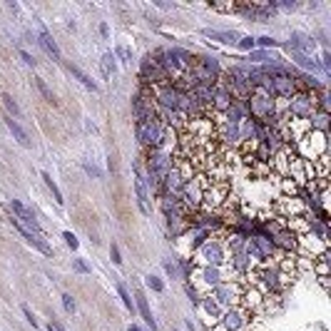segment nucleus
Here are the masks:
<instances>
[{
    "label": "nucleus",
    "instance_id": "obj_1",
    "mask_svg": "<svg viewBox=\"0 0 331 331\" xmlns=\"http://www.w3.org/2000/svg\"><path fill=\"white\" fill-rule=\"evenodd\" d=\"M316 112V95L314 92H294L289 100H286V110L284 115L289 120H301V122H309V117Z\"/></svg>",
    "mask_w": 331,
    "mask_h": 331
},
{
    "label": "nucleus",
    "instance_id": "obj_2",
    "mask_svg": "<svg viewBox=\"0 0 331 331\" xmlns=\"http://www.w3.org/2000/svg\"><path fill=\"white\" fill-rule=\"evenodd\" d=\"M296 154L301 157V159H309V162H316V159H321V157H326V152H329V139H326V134L321 132H309L304 134L299 142H296Z\"/></svg>",
    "mask_w": 331,
    "mask_h": 331
},
{
    "label": "nucleus",
    "instance_id": "obj_3",
    "mask_svg": "<svg viewBox=\"0 0 331 331\" xmlns=\"http://www.w3.org/2000/svg\"><path fill=\"white\" fill-rule=\"evenodd\" d=\"M132 115L134 122H157V102L149 87L137 85V92L132 97Z\"/></svg>",
    "mask_w": 331,
    "mask_h": 331
},
{
    "label": "nucleus",
    "instance_id": "obj_4",
    "mask_svg": "<svg viewBox=\"0 0 331 331\" xmlns=\"http://www.w3.org/2000/svg\"><path fill=\"white\" fill-rule=\"evenodd\" d=\"M247 110H249V120L264 125L269 117L276 115V100L266 95L264 90H252V95L247 97Z\"/></svg>",
    "mask_w": 331,
    "mask_h": 331
},
{
    "label": "nucleus",
    "instance_id": "obj_5",
    "mask_svg": "<svg viewBox=\"0 0 331 331\" xmlns=\"http://www.w3.org/2000/svg\"><path fill=\"white\" fill-rule=\"evenodd\" d=\"M192 257H195L192 262L197 266H227V259H229V254H227V249H224V244L217 234Z\"/></svg>",
    "mask_w": 331,
    "mask_h": 331
},
{
    "label": "nucleus",
    "instance_id": "obj_6",
    "mask_svg": "<svg viewBox=\"0 0 331 331\" xmlns=\"http://www.w3.org/2000/svg\"><path fill=\"white\" fill-rule=\"evenodd\" d=\"M242 291H244V284H242V281H237V279H224V281H219L207 296H212L222 309H229V306H239Z\"/></svg>",
    "mask_w": 331,
    "mask_h": 331
},
{
    "label": "nucleus",
    "instance_id": "obj_7",
    "mask_svg": "<svg viewBox=\"0 0 331 331\" xmlns=\"http://www.w3.org/2000/svg\"><path fill=\"white\" fill-rule=\"evenodd\" d=\"M134 137L142 149H164V125L159 122H134Z\"/></svg>",
    "mask_w": 331,
    "mask_h": 331
},
{
    "label": "nucleus",
    "instance_id": "obj_8",
    "mask_svg": "<svg viewBox=\"0 0 331 331\" xmlns=\"http://www.w3.org/2000/svg\"><path fill=\"white\" fill-rule=\"evenodd\" d=\"M252 316L254 314H249L244 306H229V309L222 311L219 326L224 331H247L249 324H252Z\"/></svg>",
    "mask_w": 331,
    "mask_h": 331
},
{
    "label": "nucleus",
    "instance_id": "obj_9",
    "mask_svg": "<svg viewBox=\"0 0 331 331\" xmlns=\"http://www.w3.org/2000/svg\"><path fill=\"white\" fill-rule=\"evenodd\" d=\"M229 197V182H209V187L202 195V207L207 212H219Z\"/></svg>",
    "mask_w": 331,
    "mask_h": 331
},
{
    "label": "nucleus",
    "instance_id": "obj_10",
    "mask_svg": "<svg viewBox=\"0 0 331 331\" xmlns=\"http://www.w3.org/2000/svg\"><path fill=\"white\" fill-rule=\"evenodd\" d=\"M227 266H195V271H192V279L197 281V286H202L207 294L219 284V281H224L227 279Z\"/></svg>",
    "mask_w": 331,
    "mask_h": 331
},
{
    "label": "nucleus",
    "instance_id": "obj_11",
    "mask_svg": "<svg viewBox=\"0 0 331 331\" xmlns=\"http://www.w3.org/2000/svg\"><path fill=\"white\" fill-rule=\"evenodd\" d=\"M264 291L259 289V286H254V284H244V291H242V299H239V306H244L249 314H257V311H262V306H264Z\"/></svg>",
    "mask_w": 331,
    "mask_h": 331
},
{
    "label": "nucleus",
    "instance_id": "obj_12",
    "mask_svg": "<svg viewBox=\"0 0 331 331\" xmlns=\"http://www.w3.org/2000/svg\"><path fill=\"white\" fill-rule=\"evenodd\" d=\"M274 209H276V214H279V219H291V217H301L304 212H306V207H304V202L299 197H281L276 204H274Z\"/></svg>",
    "mask_w": 331,
    "mask_h": 331
},
{
    "label": "nucleus",
    "instance_id": "obj_13",
    "mask_svg": "<svg viewBox=\"0 0 331 331\" xmlns=\"http://www.w3.org/2000/svg\"><path fill=\"white\" fill-rule=\"evenodd\" d=\"M234 102V97H232V92L224 87V85H214V95H212V105H209V110H212V117H219V115H224L227 110H229V105Z\"/></svg>",
    "mask_w": 331,
    "mask_h": 331
},
{
    "label": "nucleus",
    "instance_id": "obj_14",
    "mask_svg": "<svg viewBox=\"0 0 331 331\" xmlns=\"http://www.w3.org/2000/svg\"><path fill=\"white\" fill-rule=\"evenodd\" d=\"M284 45H286V48H291V50H296V53L314 55V38H311L309 33H301V30H296V33H291L289 43H284Z\"/></svg>",
    "mask_w": 331,
    "mask_h": 331
},
{
    "label": "nucleus",
    "instance_id": "obj_15",
    "mask_svg": "<svg viewBox=\"0 0 331 331\" xmlns=\"http://www.w3.org/2000/svg\"><path fill=\"white\" fill-rule=\"evenodd\" d=\"M134 309L139 311L142 321H144L149 329L157 331V321H154V316H152V311H149V301H147V296H144V291H142L139 286H134Z\"/></svg>",
    "mask_w": 331,
    "mask_h": 331
},
{
    "label": "nucleus",
    "instance_id": "obj_16",
    "mask_svg": "<svg viewBox=\"0 0 331 331\" xmlns=\"http://www.w3.org/2000/svg\"><path fill=\"white\" fill-rule=\"evenodd\" d=\"M247 234H239V232H232V229H227V234H224V249H227V254H239V252H244V247H247Z\"/></svg>",
    "mask_w": 331,
    "mask_h": 331
},
{
    "label": "nucleus",
    "instance_id": "obj_17",
    "mask_svg": "<svg viewBox=\"0 0 331 331\" xmlns=\"http://www.w3.org/2000/svg\"><path fill=\"white\" fill-rule=\"evenodd\" d=\"M202 35L204 38H209V40H217V43H224V45H237L239 43V38H242V33H237V30H202Z\"/></svg>",
    "mask_w": 331,
    "mask_h": 331
},
{
    "label": "nucleus",
    "instance_id": "obj_18",
    "mask_svg": "<svg viewBox=\"0 0 331 331\" xmlns=\"http://www.w3.org/2000/svg\"><path fill=\"white\" fill-rule=\"evenodd\" d=\"M38 43H40V48H43V50H45V53H48V55H50L55 63H60V60H63V53H60L58 43L53 40V35H50L45 28L40 30V35H38Z\"/></svg>",
    "mask_w": 331,
    "mask_h": 331
},
{
    "label": "nucleus",
    "instance_id": "obj_19",
    "mask_svg": "<svg viewBox=\"0 0 331 331\" xmlns=\"http://www.w3.org/2000/svg\"><path fill=\"white\" fill-rule=\"evenodd\" d=\"M199 306H202V311L207 314L209 324L219 321V316H222V311H224V309H222V306H219V304H217V301H214L212 296H207V294H204V296L199 299Z\"/></svg>",
    "mask_w": 331,
    "mask_h": 331
},
{
    "label": "nucleus",
    "instance_id": "obj_20",
    "mask_svg": "<svg viewBox=\"0 0 331 331\" xmlns=\"http://www.w3.org/2000/svg\"><path fill=\"white\" fill-rule=\"evenodd\" d=\"M309 130H311V132L329 134V112H324V110H316V112L309 117Z\"/></svg>",
    "mask_w": 331,
    "mask_h": 331
},
{
    "label": "nucleus",
    "instance_id": "obj_21",
    "mask_svg": "<svg viewBox=\"0 0 331 331\" xmlns=\"http://www.w3.org/2000/svg\"><path fill=\"white\" fill-rule=\"evenodd\" d=\"M134 197H137L139 212L147 217V214H149V192H147V187H144L142 180H134Z\"/></svg>",
    "mask_w": 331,
    "mask_h": 331
},
{
    "label": "nucleus",
    "instance_id": "obj_22",
    "mask_svg": "<svg viewBox=\"0 0 331 331\" xmlns=\"http://www.w3.org/2000/svg\"><path fill=\"white\" fill-rule=\"evenodd\" d=\"M190 234H192V242H190V252H192V254L199 252V249L214 237L209 229H190Z\"/></svg>",
    "mask_w": 331,
    "mask_h": 331
},
{
    "label": "nucleus",
    "instance_id": "obj_23",
    "mask_svg": "<svg viewBox=\"0 0 331 331\" xmlns=\"http://www.w3.org/2000/svg\"><path fill=\"white\" fill-rule=\"evenodd\" d=\"M5 125H8V130L13 132V137L23 144V147H33V142H30V137H28V132L18 125V120H13V117H5Z\"/></svg>",
    "mask_w": 331,
    "mask_h": 331
},
{
    "label": "nucleus",
    "instance_id": "obj_24",
    "mask_svg": "<svg viewBox=\"0 0 331 331\" xmlns=\"http://www.w3.org/2000/svg\"><path fill=\"white\" fill-rule=\"evenodd\" d=\"M67 70H70V72H72V77H77V80H80V82H82V85H85L87 90H92V92H97V82H95V80H92V77H90L87 72H82L80 67H77V65H72V63H67Z\"/></svg>",
    "mask_w": 331,
    "mask_h": 331
},
{
    "label": "nucleus",
    "instance_id": "obj_25",
    "mask_svg": "<svg viewBox=\"0 0 331 331\" xmlns=\"http://www.w3.org/2000/svg\"><path fill=\"white\" fill-rule=\"evenodd\" d=\"M33 85H35V87H38V92H40V95H43V100H45V102H48V105H58V97H55V95H53V90H50V87H48V82H45V80H43V77H33Z\"/></svg>",
    "mask_w": 331,
    "mask_h": 331
},
{
    "label": "nucleus",
    "instance_id": "obj_26",
    "mask_svg": "<svg viewBox=\"0 0 331 331\" xmlns=\"http://www.w3.org/2000/svg\"><path fill=\"white\" fill-rule=\"evenodd\" d=\"M202 65L207 67V70H212L214 75H219L222 77V63H219V58L217 55H209V53H204V55H195Z\"/></svg>",
    "mask_w": 331,
    "mask_h": 331
},
{
    "label": "nucleus",
    "instance_id": "obj_27",
    "mask_svg": "<svg viewBox=\"0 0 331 331\" xmlns=\"http://www.w3.org/2000/svg\"><path fill=\"white\" fill-rule=\"evenodd\" d=\"M100 70H102V77H112V75H115L117 63H115V55H112V50H107V53L102 55V60H100Z\"/></svg>",
    "mask_w": 331,
    "mask_h": 331
},
{
    "label": "nucleus",
    "instance_id": "obj_28",
    "mask_svg": "<svg viewBox=\"0 0 331 331\" xmlns=\"http://www.w3.org/2000/svg\"><path fill=\"white\" fill-rule=\"evenodd\" d=\"M40 177H43V182H45V187H48V190L53 192V199H55V204H60V207H63V204H65V199H63V192H60V187H58V185L53 182V177H50V172H43Z\"/></svg>",
    "mask_w": 331,
    "mask_h": 331
},
{
    "label": "nucleus",
    "instance_id": "obj_29",
    "mask_svg": "<svg viewBox=\"0 0 331 331\" xmlns=\"http://www.w3.org/2000/svg\"><path fill=\"white\" fill-rule=\"evenodd\" d=\"M0 100H3V105H5V110H8V117H20V107H18V102L13 100L10 92H3Z\"/></svg>",
    "mask_w": 331,
    "mask_h": 331
},
{
    "label": "nucleus",
    "instance_id": "obj_30",
    "mask_svg": "<svg viewBox=\"0 0 331 331\" xmlns=\"http://www.w3.org/2000/svg\"><path fill=\"white\" fill-rule=\"evenodd\" d=\"M117 294H120V299H122L125 309H127L130 314H137V309H134V299H132V294L127 291V286H125V284H117Z\"/></svg>",
    "mask_w": 331,
    "mask_h": 331
},
{
    "label": "nucleus",
    "instance_id": "obj_31",
    "mask_svg": "<svg viewBox=\"0 0 331 331\" xmlns=\"http://www.w3.org/2000/svg\"><path fill=\"white\" fill-rule=\"evenodd\" d=\"M279 187H281V197H299V190H301L291 180H279Z\"/></svg>",
    "mask_w": 331,
    "mask_h": 331
},
{
    "label": "nucleus",
    "instance_id": "obj_32",
    "mask_svg": "<svg viewBox=\"0 0 331 331\" xmlns=\"http://www.w3.org/2000/svg\"><path fill=\"white\" fill-rule=\"evenodd\" d=\"M112 55H115V60L120 58V63H122V65H132V50H130L127 45H117Z\"/></svg>",
    "mask_w": 331,
    "mask_h": 331
},
{
    "label": "nucleus",
    "instance_id": "obj_33",
    "mask_svg": "<svg viewBox=\"0 0 331 331\" xmlns=\"http://www.w3.org/2000/svg\"><path fill=\"white\" fill-rule=\"evenodd\" d=\"M144 284H147V289H152L154 294H162V291H164V281H162L157 274H147V276H144Z\"/></svg>",
    "mask_w": 331,
    "mask_h": 331
},
{
    "label": "nucleus",
    "instance_id": "obj_34",
    "mask_svg": "<svg viewBox=\"0 0 331 331\" xmlns=\"http://www.w3.org/2000/svg\"><path fill=\"white\" fill-rule=\"evenodd\" d=\"M254 45L257 50H269V48H281L279 40H274L271 35H262V38H254Z\"/></svg>",
    "mask_w": 331,
    "mask_h": 331
},
{
    "label": "nucleus",
    "instance_id": "obj_35",
    "mask_svg": "<svg viewBox=\"0 0 331 331\" xmlns=\"http://www.w3.org/2000/svg\"><path fill=\"white\" fill-rule=\"evenodd\" d=\"M237 48H239L242 53H252V50H257V45H254V38H252V35H242V38H239V43H237Z\"/></svg>",
    "mask_w": 331,
    "mask_h": 331
},
{
    "label": "nucleus",
    "instance_id": "obj_36",
    "mask_svg": "<svg viewBox=\"0 0 331 331\" xmlns=\"http://www.w3.org/2000/svg\"><path fill=\"white\" fill-rule=\"evenodd\" d=\"M162 269H164L167 276H172V279H182V276H180V269H177V262H172V259H162Z\"/></svg>",
    "mask_w": 331,
    "mask_h": 331
},
{
    "label": "nucleus",
    "instance_id": "obj_37",
    "mask_svg": "<svg viewBox=\"0 0 331 331\" xmlns=\"http://www.w3.org/2000/svg\"><path fill=\"white\" fill-rule=\"evenodd\" d=\"M185 291H187V296H190V301L199 306V299H202V294H199V289L192 284V281H185Z\"/></svg>",
    "mask_w": 331,
    "mask_h": 331
},
{
    "label": "nucleus",
    "instance_id": "obj_38",
    "mask_svg": "<svg viewBox=\"0 0 331 331\" xmlns=\"http://www.w3.org/2000/svg\"><path fill=\"white\" fill-rule=\"evenodd\" d=\"M82 170H85V175H87V177H92V180H102V170H100V167H95L92 162H87V159H85V162H82Z\"/></svg>",
    "mask_w": 331,
    "mask_h": 331
},
{
    "label": "nucleus",
    "instance_id": "obj_39",
    "mask_svg": "<svg viewBox=\"0 0 331 331\" xmlns=\"http://www.w3.org/2000/svg\"><path fill=\"white\" fill-rule=\"evenodd\" d=\"M110 259H112L115 266H122V252H120V247H117L115 242L110 244Z\"/></svg>",
    "mask_w": 331,
    "mask_h": 331
},
{
    "label": "nucleus",
    "instance_id": "obj_40",
    "mask_svg": "<svg viewBox=\"0 0 331 331\" xmlns=\"http://www.w3.org/2000/svg\"><path fill=\"white\" fill-rule=\"evenodd\" d=\"M60 299H63V306H65V311H67V314H75V311H77V304H75V299H72V294H63Z\"/></svg>",
    "mask_w": 331,
    "mask_h": 331
},
{
    "label": "nucleus",
    "instance_id": "obj_41",
    "mask_svg": "<svg viewBox=\"0 0 331 331\" xmlns=\"http://www.w3.org/2000/svg\"><path fill=\"white\" fill-rule=\"evenodd\" d=\"M72 269L80 271V274H92V269H90V264L85 259H72Z\"/></svg>",
    "mask_w": 331,
    "mask_h": 331
},
{
    "label": "nucleus",
    "instance_id": "obj_42",
    "mask_svg": "<svg viewBox=\"0 0 331 331\" xmlns=\"http://www.w3.org/2000/svg\"><path fill=\"white\" fill-rule=\"evenodd\" d=\"M20 309H23V316H25V319H28V324H30V326H33V329H38V319H35V314H33V311H30V306H28V304H23V306H20Z\"/></svg>",
    "mask_w": 331,
    "mask_h": 331
},
{
    "label": "nucleus",
    "instance_id": "obj_43",
    "mask_svg": "<svg viewBox=\"0 0 331 331\" xmlns=\"http://www.w3.org/2000/svg\"><path fill=\"white\" fill-rule=\"evenodd\" d=\"M63 239H65V244L70 247V249H72V252L80 247V242H77V237H75L72 232H63Z\"/></svg>",
    "mask_w": 331,
    "mask_h": 331
},
{
    "label": "nucleus",
    "instance_id": "obj_44",
    "mask_svg": "<svg viewBox=\"0 0 331 331\" xmlns=\"http://www.w3.org/2000/svg\"><path fill=\"white\" fill-rule=\"evenodd\" d=\"M20 60H23V63H25L28 67H35V65H38V60H35V58H33L28 50H20Z\"/></svg>",
    "mask_w": 331,
    "mask_h": 331
},
{
    "label": "nucleus",
    "instance_id": "obj_45",
    "mask_svg": "<svg viewBox=\"0 0 331 331\" xmlns=\"http://www.w3.org/2000/svg\"><path fill=\"white\" fill-rule=\"evenodd\" d=\"M50 326H53V329H55V331H67L65 326H63V324L58 321V319H50Z\"/></svg>",
    "mask_w": 331,
    "mask_h": 331
},
{
    "label": "nucleus",
    "instance_id": "obj_46",
    "mask_svg": "<svg viewBox=\"0 0 331 331\" xmlns=\"http://www.w3.org/2000/svg\"><path fill=\"white\" fill-rule=\"evenodd\" d=\"M100 35H102V38H110V28H107V23L100 25Z\"/></svg>",
    "mask_w": 331,
    "mask_h": 331
},
{
    "label": "nucleus",
    "instance_id": "obj_47",
    "mask_svg": "<svg viewBox=\"0 0 331 331\" xmlns=\"http://www.w3.org/2000/svg\"><path fill=\"white\" fill-rule=\"evenodd\" d=\"M319 279V284L324 286V289H329V276H316Z\"/></svg>",
    "mask_w": 331,
    "mask_h": 331
},
{
    "label": "nucleus",
    "instance_id": "obj_48",
    "mask_svg": "<svg viewBox=\"0 0 331 331\" xmlns=\"http://www.w3.org/2000/svg\"><path fill=\"white\" fill-rule=\"evenodd\" d=\"M185 324H187V329H190V331H197V329H195V324H192V319H187Z\"/></svg>",
    "mask_w": 331,
    "mask_h": 331
},
{
    "label": "nucleus",
    "instance_id": "obj_49",
    "mask_svg": "<svg viewBox=\"0 0 331 331\" xmlns=\"http://www.w3.org/2000/svg\"><path fill=\"white\" fill-rule=\"evenodd\" d=\"M127 331H144V329H142V326H137V324H130V329H127Z\"/></svg>",
    "mask_w": 331,
    "mask_h": 331
},
{
    "label": "nucleus",
    "instance_id": "obj_50",
    "mask_svg": "<svg viewBox=\"0 0 331 331\" xmlns=\"http://www.w3.org/2000/svg\"><path fill=\"white\" fill-rule=\"evenodd\" d=\"M48 331H55V329H53V326H50V324H48Z\"/></svg>",
    "mask_w": 331,
    "mask_h": 331
},
{
    "label": "nucleus",
    "instance_id": "obj_51",
    "mask_svg": "<svg viewBox=\"0 0 331 331\" xmlns=\"http://www.w3.org/2000/svg\"><path fill=\"white\" fill-rule=\"evenodd\" d=\"M172 331H180V329H172Z\"/></svg>",
    "mask_w": 331,
    "mask_h": 331
}]
</instances>
